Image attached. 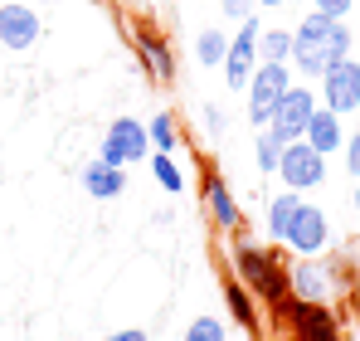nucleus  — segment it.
Returning <instances> with one entry per match:
<instances>
[{
  "mask_svg": "<svg viewBox=\"0 0 360 341\" xmlns=\"http://www.w3.org/2000/svg\"><path fill=\"white\" fill-rule=\"evenodd\" d=\"M268 239L302 254V259H311V254H321L331 244V220L302 190H283V195L268 200Z\"/></svg>",
  "mask_w": 360,
  "mask_h": 341,
  "instance_id": "nucleus-1",
  "label": "nucleus"
},
{
  "mask_svg": "<svg viewBox=\"0 0 360 341\" xmlns=\"http://www.w3.org/2000/svg\"><path fill=\"white\" fill-rule=\"evenodd\" d=\"M346 54H351V30H346V20L311 10L297 30H292V58H288V63H297V73H307V78H321L336 58H346Z\"/></svg>",
  "mask_w": 360,
  "mask_h": 341,
  "instance_id": "nucleus-2",
  "label": "nucleus"
},
{
  "mask_svg": "<svg viewBox=\"0 0 360 341\" xmlns=\"http://www.w3.org/2000/svg\"><path fill=\"white\" fill-rule=\"evenodd\" d=\"M229 264H234V278H239L258 302L278 307V302L292 297V273H288V264L278 259V249H268V244H258V239H239L234 254H229Z\"/></svg>",
  "mask_w": 360,
  "mask_h": 341,
  "instance_id": "nucleus-3",
  "label": "nucleus"
},
{
  "mask_svg": "<svg viewBox=\"0 0 360 341\" xmlns=\"http://www.w3.org/2000/svg\"><path fill=\"white\" fill-rule=\"evenodd\" d=\"M283 317V327L292 332V341H341V317L326 302H307V297H288L273 307Z\"/></svg>",
  "mask_w": 360,
  "mask_h": 341,
  "instance_id": "nucleus-4",
  "label": "nucleus"
},
{
  "mask_svg": "<svg viewBox=\"0 0 360 341\" xmlns=\"http://www.w3.org/2000/svg\"><path fill=\"white\" fill-rule=\"evenodd\" d=\"M288 88H292V63H258L248 78V122L268 127Z\"/></svg>",
  "mask_w": 360,
  "mask_h": 341,
  "instance_id": "nucleus-5",
  "label": "nucleus"
},
{
  "mask_svg": "<svg viewBox=\"0 0 360 341\" xmlns=\"http://www.w3.org/2000/svg\"><path fill=\"white\" fill-rule=\"evenodd\" d=\"M108 166H136L151 156V132L141 117H117L108 132H103V151H98Z\"/></svg>",
  "mask_w": 360,
  "mask_h": 341,
  "instance_id": "nucleus-6",
  "label": "nucleus"
},
{
  "mask_svg": "<svg viewBox=\"0 0 360 341\" xmlns=\"http://www.w3.org/2000/svg\"><path fill=\"white\" fill-rule=\"evenodd\" d=\"M278 180L288 185V190H311V185H321L326 180V156L302 137V142H288V151H283V161H278Z\"/></svg>",
  "mask_w": 360,
  "mask_h": 341,
  "instance_id": "nucleus-7",
  "label": "nucleus"
},
{
  "mask_svg": "<svg viewBox=\"0 0 360 341\" xmlns=\"http://www.w3.org/2000/svg\"><path fill=\"white\" fill-rule=\"evenodd\" d=\"M39 35H44V20H39L34 5H25V0H5V5H0V44H5L10 54L34 49Z\"/></svg>",
  "mask_w": 360,
  "mask_h": 341,
  "instance_id": "nucleus-8",
  "label": "nucleus"
},
{
  "mask_svg": "<svg viewBox=\"0 0 360 341\" xmlns=\"http://www.w3.org/2000/svg\"><path fill=\"white\" fill-rule=\"evenodd\" d=\"M321 108H331V113H341V117L360 108V63L351 54L336 58L321 73Z\"/></svg>",
  "mask_w": 360,
  "mask_h": 341,
  "instance_id": "nucleus-9",
  "label": "nucleus"
},
{
  "mask_svg": "<svg viewBox=\"0 0 360 341\" xmlns=\"http://www.w3.org/2000/svg\"><path fill=\"white\" fill-rule=\"evenodd\" d=\"M316 108H321V98H316L311 88H288L268 127H273L283 142H302V137H307V127H311V117H316Z\"/></svg>",
  "mask_w": 360,
  "mask_h": 341,
  "instance_id": "nucleus-10",
  "label": "nucleus"
},
{
  "mask_svg": "<svg viewBox=\"0 0 360 341\" xmlns=\"http://www.w3.org/2000/svg\"><path fill=\"white\" fill-rule=\"evenodd\" d=\"M258 68V15L239 20V35H229V54H224V83L229 88H248Z\"/></svg>",
  "mask_w": 360,
  "mask_h": 341,
  "instance_id": "nucleus-11",
  "label": "nucleus"
},
{
  "mask_svg": "<svg viewBox=\"0 0 360 341\" xmlns=\"http://www.w3.org/2000/svg\"><path fill=\"white\" fill-rule=\"evenodd\" d=\"M200 200H205V215L214 220L219 229H243V210L229 190V180L219 175V166L205 161V175H200Z\"/></svg>",
  "mask_w": 360,
  "mask_h": 341,
  "instance_id": "nucleus-12",
  "label": "nucleus"
},
{
  "mask_svg": "<svg viewBox=\"0 0 360 341\" xmlns=\"http://www.w3.org/2000/svg\"><path fill=\"white\" fill-rule=\"evenodd\" d=\"M131 49H136L141 68H146L156 83H171V78H176V49H171L166 35H156V30H131Z\"/></svg>",
  "mask_w": 360,
  "mask_h": 341,
  "instance_id": "nucleus-13",
  "label": "nucleus"
},
{
  "mask_svg": "<svg viewBox=\"0 0 360 341\" xmlns=\"http://www.w3.org/2000/svg\"><path fill=\"white\" fill-rule=\"evenodd\" d=\"M292 297H307V302H326L331 287H336V273H331V259H297L292 268Z\"/></svg>",
  "mask_w": 360,
  "mask_h": 341,
  "instance_id": "nucleus-14",
  "label": "nucleus"
},
{
  "mask_svg": "<svg viewBox=\"0 0 360 341\" xmlns=\"http://www.w3.org/2000/svg\"><path fill=\"white\" fill-rule=\"evenodd\" d=\"M83 190H88L93 200H117L122 190H127V166H108L103 156L88 161V166H83Z\"/></svg>",
  "mask_w": 360,
  "mask_h": 341,
  "instance_id": "nucleus-15",
  "label": "nucleus"
},
{
  "mask_svg": "<svg viewBox=\"0 0 360 341\" xmlns=\"http://www.w3.org/2000/svg\"><path fill=\"white\" fill-rule=\"evenodd\" d=\"M307 142H311L321 156H336V151L346 147V127H341V113H331V108H316L311 127H307Z\"/></svg>",
  "mask_w": 360,
  "mask_h": 341,
  "instance_id": "nucleus-16",
  "label": "nucleus"
},
{
  "mask_svg": "<svg viewBox=\"0 0 360 341\" xmlns=\"http://www.w3.org/2000/svg\"><path fill=\"white\" fill-rule=\"evenodd\" d=\"M224 307H229V317L239 322L243 332H258V297H253L239 278H229V283H224Z\"/></svg>",
  "mask_w": 360,
  "mask_h": 341,
  "instance_id": "nucleus-17",
  "label": "nucleus"
},
{
  "mask_svg": "<svg viewBox=\"0 0 360 341\" xmlns=\"http://www.w3.org/2000/svg\"><path fill=\"white\" fill-rule=\"evenodd\" d=\"M292 58V30H258V63H288Z\"/></svg>",
  "mask_w": 360,
  "mask_h": 341,
  "instance_id": "nucleus-18",
  "label": "nucleus"
},
{
  "mask_svg": "<svg viewBox=\"0 0 360 341\" xmlns=\"http://www.w3.org/2000/svg\"><path fill=\"white\" fill-rule=\"evenodd\" d=\"M146 132H151V151H180V127H176V113H156L146 122Z\"/></svg>",
  "mask_w": 360,
  "mask_h": 341,
  "instance_id": "nucleus-19",
  "label": "nucleus"
},
{
  "mask_svg": "<svg viewBox=\"0 0 360 341\" xmlns=\"http://www.w3.org/2000/svg\"><path fill=\"white\" fill-rule=\"evenodd\" d=\"M288 142L273 132V127H258V142H253V156H258V170H273L278 175V161H283Z\"/></svg>",
  "mask_w": 360,
  "mask_h": 341,
  "instance_id": "nucleus-20",
  "label": "nucleus"
},
{
  "mask_svg": "<svg viewBox=\"0 0 360 341\" xmlns=\"http://www.w3.org/2000/svg\"><path fill=\"white\" fill-rule=\"evenodd\" d=\"M146 161H151V175H156V185H161L166 195H180V190H185V175H180V166H176L171 151H151Z\"/></svg>",
  "mask_w": 360,
  "mask_h": 341,
  "instance_id": "nucleus-21",
  "label": "nucleus"
},
{
  "mask_svg": "<svg viewBox=\"0 0 360 341\" xmlns=\"http://www.w3.org/2000/svg\"><path fill=\"white\" fill-rule=\"evenodd\" d=\"M229 54V35L224 30H200V39H195V58L205 63V68H219Z\"/></svg>",
  "mask_w": 360,
  "mask_h": 341,
  "instance_id": "nucleus-22",
  "label": "nucleus"
},
{
  "mask_svg": "<svg viewBox=\"0 0 360 341\" xmlns=\"http://www.w3.org/2000/svg\"><path fill=\"white\" fill-rule=\"evenodd\" d=\"M180 341H229V332H224L219 317H195V322L185 327V337H180Z\"/></svg>",
  "mask_w": 360,
  "mask_h": 341,
  "instance_id": "nucleus-23",
  "label": "nucleus"
},
{
  "mask_svg": "<svg viewBox=\"0 0 360 341\" xmlns=\"http://www.w3.org/2000/svg\"><path fill=\"white\" fill-rule=\"evenodd\" d=\"M224 127H229V113L224 108H205V132L210 137H224Z\"/></svg>",
  "mask_w": 360,
  "mask_h": 341,
  "instance_id": "nucleus-24",
  "label": "nucleus"
},
{
  "mask_svg": "<svg viewBox=\"0 0 360 341\" xmlns=\"http://www.w3.org/2000/svg\"><path fill=\"white\" fill-rule=\"evenodd\" d=\"M351 5H356V0H311V10H321V15H336V20H346V15H351Z\"/></svg>",
  "mask_w": 360,
  "mask_h": 341,
  "instance_id": "nucleus-25",
  "label": "nucleus"
},
{
  "mask_svg": "<svg viewBox=\"0 0 360 341\" xmlns=\"http://www.w3.org/2000/svg\"><path fill=\"white\" fill-rule=\"evenodd\" d=\"M253 5H258V0H224L219 10H224V20H248V15H253Z\"/></svg>",
  "mask_w": 360,
  "mask_h": 341,
  "instance_id": "nucleus-26",
  "label": "nucleus"
},
{
  "mask_svg": "<svg viewBox=\"0 0 360 341\" xmlns=\"http://www.w3.org/2000/svg\"><path fill=\"white\" fill-rule=\"evenodd\" d=\"M341 151H346V170L360 180V132H356V137H346V147H341Z\"/></svg>",
  "mask_w": 360,
  "mask_h": 341,
  "instance_id": "nucleus-27",
  "label": "nucleus"
},
{
  "mask_svg": "<svg viewBox=\"0 0 360 341\" xmlns=\"http://www.w3.org/2000/svg\"><path fill=\"white\" fill-rule=\"evenodd\" d=\"M103 341H146V332L141 327H127V332H112V337H103Z\"/></svg>",
  "mask_w": 360,
  "mask_h": 341,
  "instance_id": "nucleus-28",
  "label": "nucleus"
},
{
  "mask_svg": "<svg viewBox=\"0 0 360 341\" xmlns=\"http://www.w3.org/2000/svg\"><path fill=\"white\" fill-rule=\"evenodd\" d=\"M351 312H356V317H360V278H356V283H351Z\"/></svg>",
  "mask_w": 360,
  "mask_h": 341,
  "instance_id": "nucleus-29",
  "label": "nucleus"
},
{
  "mask_svg": "<svg viewBox=\"0 0 360 341\" xmlns=\"http://www.w3.org/2000/svg\"><path fill=\"white\" fill-rule=\"evenodd\" d=\"M258 5H283V0H258Z\"/></svg>",
  "mask_w": 360,
  "mask_h": 341,
  "instance_id": "nucleus-30",
  "label": "nucleus"
},
{
  "mask_svg": "<svg viewBox=\"0 0 360 341\" xmlns=\"http://www.w3.org/2000/svg\"><path fill=\"white\" fill-rule=\"evenodd\" d=\"M356 210H360V185H356Z\"/></svg>",
  "mask_w": 360,
  "mask_h": 341,
  "instance_id": "nucleus-31",
  "label": "nucleus"
}]
</instances>
